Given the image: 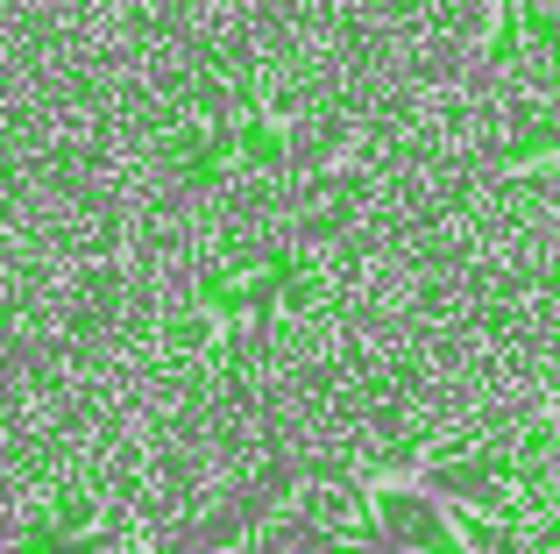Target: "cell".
I'll list each match as a JSON object with an SVG mask.
<instances>
[]
</instances>
